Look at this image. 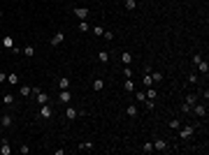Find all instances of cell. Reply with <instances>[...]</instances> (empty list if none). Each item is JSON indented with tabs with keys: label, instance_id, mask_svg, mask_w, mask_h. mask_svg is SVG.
<instances>
[{
	"label": "cell",
	"instance_id": "obj_25",
	"mask_svg": "<svg viewBox=\"0 0 209 155\" xmlns=\"http://www.w3.org/2000/svg\"><path fill=\"white\" fill-rule=\"evenodd\" d=\"M2 44H5L7 49H14V40H12V37H5V40H2Z\"/></svg>",
	"mask_w": 209,
	"mask_h": 155
},
{
	"label": "cell",
	"instance_id": "obj_17",
	"mask_svg": "<svg viewBox=\"0 0 209 155\" xmlns=\"http://www.w3.org/2000/svg\"><path fill=\"white\" fill-rule=\"evenodd\" d=\"M198 70H200L202 74H207V72H209V62H207V60H200V62H198Z\"/></svg>",
	"mask_w": 209,
	"mask_h": 155
},
{
	"label": "cell",
	"instance_id": "obj_15",
	"mask_svg": "<svg viewBox=\"0 0 209 155\" xmlns=\"http://www.w3.org/2000/svg\"><path fill=\"white\" fill-rule=\"evenodd\" d=\"M19 95L28 97V95H33V88H30V86H21V88H19Z\"/></svg>",
	"mask_w": 209,
	"mask_h": 155
},
{
	"label": "cell",
	"instance_id": "obj_10",
	"mask_svg": "<svg viewBox=\"0 0 209 155\" xmlns=\"http://www.w3.org/2000/svg\"><path fill=\"white\" fill-rule=\"evenodd\" d=\"M153 150H167V141L165 139H156L153 141Z\"/></svg>",
	"mask_w": 209,
	"mask_h": 155
},
{
	"label": "cell",
	"instance_id": "obj_8",
	"mask_svg": "<svg viewBox=\"0 0 209 155\" xmlns=\"http://www.w3.org/2000/svg\"><path fill=\"white\" fill-rule=\"evenodd\" d=\"M63 40H65V35H63V32H56V35H53L51 40H49V44H51V47H58V44H61Z\"/></svg>",
	"mask_w": 209,
	"mask_h": 155
},
{
	"label": "cell",
	"instance_id": "obj_30",
	"mask_svg": "<svg viewBox=\"0 0 209 155\" xmlns=\"http://www.w3.org/2000/svg\"><path fill=\"white\" fill-rule=\"evenodd\" d=\"M33 53H35L33 47H23V56H33Z\"/></svg>",
	"mask_w": 209,
	"mask_h": 155
},
{
	"label": "cell",
	"instance_id": "obj_22",
	"mask_svg": "<svg viewBox=\"0 0 209 155\" xmlns=\"http://www.w3.org/2000/svg\"><path fill=\"white\" fill-rule=\"evenodd\" d=\"M89 30H91L89 21H81V23H79V32H89Z\"/></svg>",
	"mask_w": 209,
	"mask_h": 155
},
{
	"label": "cell",
	"instance_id": "obj_28",
	"mask_svg": "<svg viewBox=\"0 0 209 155\" xmlns=\"http://www.w3.org/2000/svg\"><path fill=\"white\" fill-rule=\"evenodd\" d=\"M156 90H153V88H149V90H146V100H156Z\"/></svg>",
	"mask_w": 209,
	"mask_h": 155
},
{
	"label": "cell",
	"instance_id": "obj_2",
	"mask_svg": "<svg viewBox=\"0 0 209 155\" xmlns=\"http://www.w3.org/2000/svg\"><path fill=\"white\" fill-rule=\"evenodd\" d=\"M51 116H53V109H51V104H40V118H44V120H47V118H51Z\"/></svg>",
	"mask_w": 209,
	"mask_h": 155
},
{
	"label": "cell",
	"instance_id": "obj_20",
	"mask_svg": "<svg viewBox=\"0 0 209 155\" xmlns=\"http://www.w3.org/2000/svg\"><path fill=\"white\" fill-rule=\"evenodd\" d=\"M125 114H128V116H130V118H132V116H137V114H140V111H137V107H135V104H130V107L125 109Z\"/></svg>",
	"mask_w": 209,
	"mask_h": 155
},
{
	"label": "cell",
	"instance_id": "obj_23",
	"mask_svg": "<svg viewBox=\"0 0 209 155\" xmlns=\"http://www.w3.org/2000/svg\"><path fill=\"white\" fill-rule=\"evenodd\" d=\"M130 60H132L130 53H121V62H123V65H130Z\"/></svg>",
	"mask_w": 209,
	"mask_h": 155
},
{
	"label": "cell",
	"instance_id": "obj_6",
	"mask_svg": "<svg viewBox=\"0 0 209 155\" xmlns=\"http://www.w3.org/2000/svg\"><path fill=\"white\" fill-rule=\"evenodd\" d=\"M33 93H35V97H37V102H40V104H47V102H49V95H47V93H42L40 88H35Z\"/></svg>",
	"mask_w": 209,
	"mask_h": 155
},
{
	"label": "cell",
	"instance_id": "obj_1",
	"mask_svg": "<svg viewBox=\"0 0 209 155\" xmlns=\"http://www.w3.org/2000/svg\"><path fill=\"white\" fill-rule=\"evenodd\" d=\"M191 114L200 116V118H207V107H204V104H198V102H195L193 107H191Z\"/></svg>",
	"mask_w": 209,
	"mask_h": 155
},
{
	"label": "cell",
	"instance_id": "obj_26",
	"mask_svg": "<svg viewBox=\"0 0 209 155\" xmlns=\"http://www.w3.org/2000/svg\"><path fill=\"white\" fill-rule=\"evenodd\" d=\"M7 81H10L12 86H16V83H19V77H16V74H7Z\"/></svg>",
	"mask_w": 209,
	"mask_h": 155
},
{
	"label": "cell",
	"instance_id": "obj_36",
	"mask_svg": "<svg viewBox=\"0 0 209 155\" xmlns=\"http://www.w3.org/2000/svg\"><path fill=\"white\" fill-rule=\"evenodd\" d=\"M181 111H183V114H191V107H188V104L183 102V104H181Z\"/></svg>",
	"mask_w": 209,
	"mask_h": 155
},
{
	"label": "cell",
	"instance_id": "obj_24",
	"mask_svg": "<svg viewBox=\"0 0 209 155\" xmlns=\"http://www.w3.org/2000/svg\"><path fill=\"white\" fill-rule=\"evenodd\" d=\"M142 150H144V153H151L153 150V141H146V144L142 146Z\"/></svg>",
	"mask_w": 209,
	"mask_h": 155
},
{
	"label": "cell",
	"instance_id": "obj_29",
	"mask_svg": "<svg viewBox=\"0 0 209 155\" xmlns=\"http://www.w3.org/2000/svg\"><path fill=\"white\" fill-rule=\"evenodd\" d=\"M137 0H125V9H135Z\"/></svg>",
	"mask_w": 209,
	"mask_h": 155
},
{
	"label": "cell",
	"instance_id": "obj_31",
	"mask_svg": "<svg viewBox=\"0 0 209 155\" xmlns=\"http://www.w3.org/2000/svg\"><path fill=\"white\" fill-rule=\"evenodd\" d=\"M151 77H153V83H156V81H163V74L160 72H151Z\"/></svg>",
	"mask_w": 209,
	"mask_h": 155
},
{
	"label": "cell",
	"instance_id": "obj_38",
	"mask_svg": "<svg viewBox=\"0 0 209 155\" xmlns=\"http://www.w3.org/2000/svg\"><path fill=\"white\" fill-rule=\"evenodd\" d=\"M2 130H5V127H2V125H0V134H2Z\"/></svg>",
	"mask_w": 209,
	"mask_h": 155
},
{
	"label": "cell",
	"instance_id": "obj_12",
	"mask_svg": "<svg viewBox=\"0 0 209 155\" xmlns=\"http://www.w3.org/2000/svg\"><path fill=\"white\" fill-rule=\"evenodd\" d=\"M58 88H61V90H68V88H70V79L68 77H61V79H58Z\"/></svg>",
	"mask_w": 209,
	"mask_h": 155
},
{
	"label": "cell",
	"instance_id": "obj_13",
	"mask_svg": "<svg viewBox=\"0 0 209 155\" xmlns=\"http://www.w3.org/2000/svg\"><path fill=\"white\" fill-rule=\"evenodd\" d=\"M123 88L128 90V93H135V81H132L130 77H128V79H125V83H123Z\"/></svg>",
	"mask_w": 209,
	"mask_h": 155
},
{
	"label": "cell",
	"instance_id": "obj_14",
	"mask_svg": "<svg viewBox=\"0 0 209 155\" xmlns=\"http://www.w3.org/2000/svg\"><path fill=\"white\" fill-rule=\"evenodd\" d=\"M102 88H104V81H102V79H93V90H95V93H100Z\"/></svg>",
	"mask_w": 209,
	"mask_h": 155
},
{
	"label": "cell",
	"instance_id": "obj_5",
	"mask_svg": "<svg viewBox=\"0 0 209 155\" xmlns=\"http://www.w3.org/2000/svg\"><path fill=\"white\" fill-rule=\"evenodd\" d=\"M89 14H91V12L86 9V7H74V16H77V19L86 21V19H89Z\"/></svg>",
	"mask_w": 209,
	"mask_h": 155
},
{
	"label": "cell",
	"instance_id": "obj_37",
	"mask_svg": "<svg viewBox=\"0 0 209 155\" xmlns=\"http://www.w3.org/2000/svg\"><path fill=\"white\" fill-rule=\"evenodd\" d=\"M2 81H7V74H2V72H0V83H2Z\"/></svg>",
	"mask_w": 209,
	"mask_h": 155
},
{
	"label": "cell",
	"instance_id": "obj_4",
	"mask_svg": "<svg viewBox=\"0 0 209 155\" xmlns=\"http://www.w3.org/2000/svg\"><path fill=\"white\" fill-rule=\"evenodd\" d=\"M70 100H72L70 88H68V90H61V93H58V102H61V104H70Z\"/></svg>",
	"mask_w": 209,
	"mask_h": 155
},
{
	"label": "cell",
	"instance_id": "obj_33",
	"mask_svg": "<svg viewBox=\"0 0 209 155\" xmlns=\"http://www.w3.org/2000/svg\"><path fill=\"white\" fill-rule=\"evenodd\" d=\"M144 102H146V109H149V111H151V109L156 107V102H153V100H144Z\"/></svg>",
	"mask_w": 209,
	"mask_h": 155
},
{
	"label": "cell",
	"instance_id": "obj_18",
	"mask_svg": "<svg viewBox=\"0 0 209 155\" xmlns=\"http://www.w3.org/2000/svg\"><path fill=\"white\" fill-rule=\"evenodd\" d=\"M2 102H5V107H12V104H14V95H12V93H7L5 97H2Z\"/></svg>",
	"mask_w": 209,
	"mask_h": 155
},
{
	"label": "cell",
	"instance_id": "obj_9",
	"mask_svg": "<svg viewBox=\"0 0 209 155\" xmlns=\"http://www.w3.org/2000/svg\"><path fill=\"white\" fill-rule=\"evenodd\" d=\"M77 116H79V111L74 107H68V109H65V118H68V120H74Z\"/></svg>",
	"mask_w": 209,
	"mask_h": 155
},
{
	"label": "cell",
	"instance_id": "obj_21",
	"mask_svg": "<svg viewBox=\"0 0 209 155\" xmlns=\"http://www.w3.org/2000/svg\"><path fill=\"white\" fill-rule=\"evenodd\" d=\"M77 148L79 150H93V144H91V141H84V144H79Z\"/></svg>",
	"mask_w": 209,
	"mask_h": 155
},
{
	"label": "cell",
	"instance_id": "obj_34",
	"mask_svg": "<svg viewBox=\"0 0 209 155\" xmlns=\"http://www.w3.org/2000/svg\"><path fill=\"white\" fill-rule=\"evenodd\" d=\"M135 97L140 100V102H144V100H146V93H135Z\"/></svg>",
	"mask_w": 209,
	"mask_h": 155
},
{
	"label": "cell",
	"instance_id": "obj_7",
	"mask_svg": "<svg viewBox=\"0 0 209 155\" xmlns=\"http://www.w3.org/2000/svg\"><path fill=\"white\" fill-rule=\"evenodd\" d=\"M0 125H2V127H12V125H14V118H12V114H2V118H0Z\"/></svg>",
	"mask_w": 209,
	"mask_h": 155
},
{
	"label": "cell",
	"instance_id": "obj_19",
	"mask_svg": "<svg viewBox=\"0 0 209 155\" xmlns=\"http://www.w3.org/2000/svg\"><path fill=\"white\" fill-rule=\"evenodd\" d=\"M195 102H198V95H193V93H191V95H186V104H188V107H193Z\"/></svg>",
	"mask_w": 209,
	"mask_h": 155
},
{
	"label": "cell",
	"instance_id": "obj_3",
	"mask_svg": "<svg viewBox=\"0 0 209 155\" xmlns=\"http://www.w3.org/2000/svg\"><path fill=\"white\" fill-rule=\"evenodd\" d=\"M193 132H195L193 125H183V127L179 130V137H181V139H188V137H193Z\"/></svg>",
	"mask_w": 209,
	"mask_h": 155
},
{
	"label": "cell",
	"instance_id": "obj_16",
	"mask_svg": "<svg viewBox=\"0 0 209 155\" xmlns=\"http://www.w3.org/2000/svg\"><path fill=\"white\" fill-rule=\"evenodd\" d=\"M98 60L100 62H109V51H104V49H102V51L98 53Z\"/></svg>",
	"mask_w": 209,
	"mask_h": 155
},
{
	"label": "cell",
	"instance_id": "obj_11",
	"mask_svg": "<svg viewBox=\"0 0 209 155\" xmlns=\"http://www.w3.org/2000/svg\"><path fill=\"white\" fill-rule=\"evenodd\" d=\"M142 81H144L146 88H151V86H153V77H151V70H149V67H146V74H144V79H142Z\"/></svg>",
	"mask_w": 209,
	"mask_h": 155
},
{
	"label": "cell",
	"instance_id": "obj_35",
	"mask_svg": "<svg viewBox=\"0 0 209 155\" xmlns=\"http://www.w3.org/2000/svg\"><path fill=\"white\" fill-rule=\"evenodd\" d=\"M188 83H198V74H191V77H188Z\"/></svg>",
	"mask_w": 209,
	"mask_h": 155
},
{
	"label": "cell",
	"instance_id": "obj_39",
	"mask_svg": "<svg viewBox=\"0 0 209 155\" xmlns=\"http://www.w3.org/2000/svg\"><path fill=\"white\" fill-rule=\"evenodd\" d=\"M0 19H2V9H0Z\"/></svg>",
	"mask_w": 209,
	"mask_h": 155
},
{
	"label": "cell",
	"instance_id": "obj_27",
	"mask_svg": "<svg viewBox=\"0 0 209 155\" xmlns=\"http://www.w3.org/2000/svg\"><path fill=\"white\" fill-rule=\"evenodd\" d=\"M170 127H172V130H179V127H181V123H179V118H172V120H170Z\"/></svg>",
	"mask_w": 209,
	"mask_h": 155
},
{
	"label": "cell",
	"instance_id": "obj_32",
	"mask_svg": "<svg viewBox=\"0 0 209 155\" xmlns=\"http://www.w3.org/2000/svg\"><path fill=\"white\" fill-rule=\"evenodd\" d=\"M93 35H104V30L100 26H93Z\"/></svg>",
	"mask_w": 209,
	"mask_h": 155
}]
</instances>
